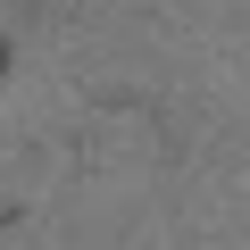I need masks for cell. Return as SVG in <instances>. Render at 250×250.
Returning <instances> with one entry per match:
<instances>
[{"label": "cell", "instance_id": "1", "mask_svg": "<svg viewBox=\"0 0 250 250\" xmlns=\"http://www.w3.org/2000/svg\"><path fill=\"white\" fill-rule=\"evenodd\" d=\"M9 67H17V50H9V34H0V83H9Z\"/></svg>", "mask_w": 250, "mask_h": 250}]
</instances>
